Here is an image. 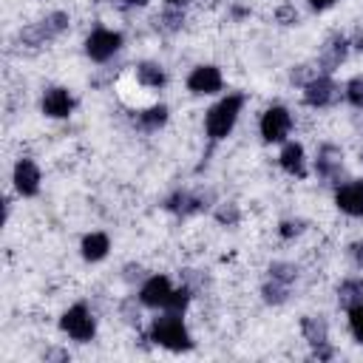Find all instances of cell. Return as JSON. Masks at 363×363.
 Instances as JSON below:
<instances>
[{
	"label": "cell",
	"instance_id": "1",
	"mask_svg": "<svg viewBox=\"0 0 363 363\" xmlns=\"http://www.w3.org/2000/svg\"><path fill=\"white\" fill-rule=\"evenodd\" d=\"M241 108H244V94H227L221 96L204 116V133L210 142H221L230 136V130L235 128L238 116H241Z\"/></svg>",
	"mask_w": 363,
	"mask_h": 363
},
{
	"label": "cell",
	"instance_id": "2",
	"mask_svg": "<svg viewBox=\"0 0 363 363\" xmlns=\"http://www.w3.org/2000/svg\"><path fill=\"white\" fill-rule=\"evenodd\" d=\"M150 340L156 346L170 349V352H187L193 346L190 332H187L182 315L179 312H167V309H162V315L153 318V323H150Z\"/></svg>",
	"mask_w": 363,
	"mask_h": 363
},
{
	"label": "cell",
	"instance_id": "3",
	"mask_svg": "<svg viewBox=\"0 0 363 363\" xmlns=\"http://www.w3.org/2000/svg\"><path fill=\"white\" fill-rule=\"evenodd\" d=\"M60 329L71 337V340H79V343H88L94 340L96 335V320H94V312L85 306V303H74L62 312L60 318Z\"/></svg>",
	"mask_w": 363,
	"mask_h": 363
},
{
	"label": "cell",
	"instance_id": "4",
	"mask_svg": "<svg viewBox=\"0 0 363 363\" xmlns=\"http://www.w3.org/2000/svg\"><path fill=\"white\" fill-rule=\"evenodd\" d=\"M258 130H261V139L275 145V142H284L292 130V113L284 108V105H272L261 113V122H258Z\"/></svg>",
	"mask_w": 363,
	"mask_h": 363
},
{
	"label": "cell",
	"instance_id": "5",
	"mask_svg": "<svg viewBox=\"0 0 363 363\" xmlns=\"http://www.w3.org/2000/svg\"><path fill=\"white\" fill-rule=\"evenodd\" d=\"M119 48H122V34L113 28H94L85 37V54L94 62H108Z\"/></svg>",
	"mask_w": 363,
	"mask_h": 363
},
{
	"label": "cell",
	"instance_id": "6",
	"mask_svg": "<svg viewBox=\"0 0 363 363\" xmlns=\"http://www.w3.org/2000/svg\"><path fill=\"white\" fill-rule=\"evenodd\" d=\"M340 99V88L329 74H315L306 85H303V102L309 108H329Z\"/></svg>",
	"mask_w": 363,
	"mask_h": 363
},
{
	"label": "cell",
	"instance_id": "7",
	"mask_svg": "<svg viewBox=\"0 0 363 363\" xmlns=\"http://www.w3.org/2000/svg\"><path fill=\"white\" fill-rule=\"evenodd\" d=\"M176 286L167 281V275H150L145 278V284L139 286V303L147 306V309H167L170 306V298H173Z\"/></svg>",
	"mask_w": 363,
	"mask_h": 363
},
{
	"label": "cell",
	"instance_id": "8",
	"mask_svg": "<svg viewBox=\"0 0 363 363\" xmlns=\"http://www.w3.org/2000/svg\"><path fill=\"white\" fill-rule=\"evenodd\" d=\"M68 14L65 11H54V14H48L45 20H40L37 26H31V28H26L23 31V40L28 43V45H45V43H51L54 37H60L65 28H68Z\"/></svg>",
	"mask_w": 363,
	"mask_h": 363
},
{
	"label": "cell",
	"instance_id": "9",
	"mask_svg": "<svg viewBox=\"0 0 363 363\" xmlns=\"http://www.w3.org/2000/svg\"><path fill=\"white\" fill-rule=\"evenodd\" d=\"M221 85H224V77H221L218 65H196V68L187 74V91L196 94V96L218 94Z\"/></svg>",
	"mask_w": 363,
	"mask_h": 363
},
{
	"label": "cell",
	"instance_id": "10",
	"mask_svg": "<svg viewBox=\"0 0 363 363\" xmlns=\"http://www.w3.org/2000/svg\"><path fill=\"white\" fill-rule=\"evenodd\" d=\"M11 182H14V190L20 196H37L40 193V182H43V173L37 167L34 159H17L14 170H11Z\"/></svg>",
	"mask_w": 363,
	"mask_h": 363
},
{
	"label": "cell",
	"instance_id": "11",
	"mask_svg": "<svg viewBox=\"0 0 363 363\" xmlns=\"http://www.w3.org/2000/svg\"><path fill=\"white\" fill-rule=\"evenodd\" d=\"M335 204L346 216H363V179L340 184L335 190Z\"/></svg>",
	"mask_w": 363,
	"mask_h": 363
},
{
	"label": "cell",
	"instance_id": "12",
	"mask_svg": "<svg viewBox=\"0 0 363 363\" xmlns=\"http://www.w3.org/2000/svg\"><path fill=\"white\" fill-rule=\"evenodd\" d=\"M343 170V156L335 145H323L315 156V173L323 179V182H335Z\"/></svg>",
	"mask_w": 363,
	"mask_h": 363
},
{
	"label": "cell",
	"instance_id": "13",
	"mask_svg": "<svg viewBox=\"0 0 363 363\" xmlns=\"http://www.w3.org/2000/svg\"><path fill=\"white\" fill-rule=\"evenodd\" d=\"M74 111V96L65 88H48L43 94V113L51 119H65Z\"/></svg>",
	"mask_w": 363,
	"mask_h": 363
},
{
	"label": "cell",
	"instance_id": "14",
	"mask_svg": "<svg viewBox=\"0 0 363 363\" xmlns=\"http://www.w3.org/2000/svg\"><path fill=\"white\" fill-rule=\"evenodd\" d=\"M349 54V43L343 37H332L323 48H320V57H318V68L320 74H332L335 68H340V62L346 60Z\"/></svg>",
	"mask_w": 363,
	"mask_h": 363
},
{
	"label": "cell",
	"instance_id": "15",
	"mask_svg": "<svg viewBox=\"0 0 363 363\" xmlns=\"http://www.w3.org/2000/svg\"><path fill=\"white\" fill-rule=\"evenodd\" d=\"M278 162H281V167L289 176H295V179H303L306 176V153H303V145L286 142L284 150H281V156H278Z\"/></svg>",
	"mask_w": 363,
	"mask_h": 363
},
{
	"label": "cell",
	"instance_id": "16",
	"mask_svg": "<svg viewBox=\"0 0 363 363\" xmlns=\"http://www.w3.org/2000/svg\"><path fill=\"white\" fill-rule=\"evenodd\" d=\"M164 207H167L170 213H179V216H193V213L204 210L207 204H204V196H196V193H187V190H176V193L164 201Z\"/></svg>",
	"mask_w": 363,
	"mask_h": 363
},
{
	"label": "cell",
	"instance_id": "17",
	"mask_svg": "<svg viewBox=\"0 0 363 363\" xmlns=\"http://www.w3.org/2000/svg\"><path fill=\"white\" fill-rule=\"evenodd\" d=\"M301 332H303V337H306V343H309L312 349L329 343V326H326V320H323L320 315H306V318L301 320Z\"/></svg>",
	"mask_w": 363,
	"mask_h": 363
},
{
	"label": "cell",
	"instance_id": "18",
	"mask_svg": "<svg viewBox=\"0 0 363 363\" xmlns=\"http://www.w3.org/2000/svg\"><path fill=\"white\" fill-rule=\"evenodd\" d=\"M108 250H111V238L105 235V233H88L85 238H82V244H79V252H82V258L85 261H102L105 255H108Z\"/></svg>",
	"mask_w": 363,
	"mask_h": 363
},
{
	"label": "cell",
	"instance_id": "19",
	"mask_svg": "<svg viewBox=\"0 0 363 363\" xmlns=\"http://www.w3.org/2000/svg\"><path fill=\"white\" fill-rule=\"evenodd\" d=\"M337 303L349 312L352 306L363 303V278H343L337 286Z\"/></svg>",
	"mask_w": 363,
	"mask_h": 363
},
{
	"label": "cell",
	"instance_id": "20",
	"mask_svg": "<svg viewBox=\"0 0 363 363\" xmlns=\"http://www.w3.org/2000/svg\"><path fill=\"white\" fill-rule=\"evenodd\" d=\"M136 82L145 88H162L167 82V74L159 62H139L136 65Z\"/></svg>",
	"mask_w": 363,
	"mask_h": 363
},
{
	"label": "cell",
	"instance_id": "21",
	"mask_svg": "<svg viewBox=\"0 0 363 363\" xmlns=\"http://www.w3.org/2000/svg\"><path fill=\"white\" fill-rule=\"evenodd\" d=\"M136 122H139L142 130H156V128H162V125L167 122V108H164V105H153V108H147V111H139Z\"/></svg>",
	"mask_w": 363,
	"mask_h": 363
},
{
	"label": "cell",
	"instance_id": "22",
	"mask_svg": "<svg viewBox=\"0 0 363 363\" xmlns=\"http://www.w3.org/2000/svg\"><path fill=\"white\" fill-rule=\"evenodd\" d=\"M261 295L267 303H284L289 298V284H284L278 278H267V284L261 286Z\"/></svg>",
	"mask_w": 363,
	"mask_h": 363
},
{
	"label": "cell",
	"instance_id": "23",
	"mask_svg": "<svg viewBox=\"0 0 363 363\" xmlns=\"http://www.w3.org/2000/svg\"><path fill=\"white\" fill-rule=\"evenodd\" d=\"M343 96H346V102H349V105L363 108V74H360V77H352V79L346 82Z\"/></svg>",
	"mask_w": 363,
	"mask_h": 363
},
{
	"label": "cell",
	"instance_id": "24",
	"mask_svg": "<svg viewBox=\"0 0 363 363\" xmlns=\"http://www.w3.org/2000/svg\"><path fill=\"white\" fill-rule=\"evenodd\" d=\"M269 278H278V281H284V284L292 286V281L298 278V269H295L292 264H286V261H275V264L269 267Z\"/></svg>",
	"mask_w": 363,
	"mask_h": 363
},
{
	"label": "cell",
	"instance_id": "25",
	"mask_svg": "<svg viewBox=\"0 0 363 363\" xmlns=\"http://www.w3.org/2000/svg\"><path fill=\"white\" fill-rule=\"evenodd\" d=\"M349 329H352V337L357 343H363V303L349 309Z\"/></svg>",
	"mask_w": 363,
	"mask_h": 363
},
{
	"label": "cell",
	"instance_id": "26",
	"mask_svg": "<svg viewBox=\"0 0 363 363\" xmlns=\"http://www.w3.org/2000/svg\"><path fill=\"white\" fill-rule=\"evenodd\" d=\"M182 23H184V14H182L176 6H170L167 11H162V28H164V31H179Z\"/></svg>",
	"mask_w": 363,
	"mask_h": 363
},
{
	"label": "cell",
	"instance_id": "27",
	"mask_svg": "<svg viewBox=\"0 0 363 363\" xmlns=\"http://www.w3.org/2000/svg\"><path fill=\"white\" fill-rule=\"evenodd\" d=\"M303 233V221L301 218H286V221H281V227H278V235L281 238H295V235H301Z\"/></svg>",
	"mask_w": 363,
	"mask_h": 363
},
{
	"label": "cell",
	"instance_id": "28",
	"mask_svg": "<svg viewBox=\"0 0 363 363\" xmlns=\"http://www.w3.org/2000/svg\"><path fill=\"white\" fill-rule=\"evenodd\" d=\"M275 20L284 23V26H292V23H298V9H295L292 3H284V6H278Z\"/></svg>",
	"mask_w": 363,
	"mask_h": 363
},
{
	"label": "cell",
	"instance_id": "29",
	"mask_svg": "<svg viewBox=\"0 0 363 363\" xmlns=\"http://www.w3.org/2000/svg\"><path fill=\"white\" fill-rule=\"evenodd\" d=\"M216 218H218L221 224H235V221H238V210H235V204H221V207L216 210Z\"/></svg>",
	"mask_w": 363,
	"mask_h": 363
},
{
	"label": "cell",
	"instance_id": "30",
	"mask_svg": "<svg viewBox=\"0 0 363 363\" xmlns=\"http://www.w3.org/2000/svg\"><path fill=\"white\" fill-rule=\"evenodd\" d=\"M352 258H354V264L363 269V241H357V244L352 247Z\"/></svg>",
	"mask_w": 363,
	"mask_h": 363
},
{
	"label": "cell",
	"instance_id": "31",
	"mask_svg": "<svg viewBox=\"0 0 363 363\" xmlns=\"http://www.w3.org/2000/svg\"><path fill=\"white\" fill-rule=\"evenodd\" d=\"M335 0H309V6L315 9V11H323V9H329Z\"/></svg>",
	"mask_w": 363,
	"mask_h": 363
},
{
	"label": "cell",
	"instance_id": "32",
	"mask_svg": "<svg viewBox=\"0 0 363 363\" xmlns=\"http://www.w3.org/2000/svg\"><path fill=\"white\" fill-rule=\"evenodd\" d=\"M119 3H122V6H145L147 0H119Z\"/></svg>",
	"mask_w": 363,
	"mask_h": 363
},
{
	"label": "cell",
	"instance_id": "33",
	"mask_svg": "<svg viewBox=\"0 0 363 363\" xmlns=\"http://www.w3.org/2000/svg\"><path fill=\"white\" fill-rule=\"evenodd\" d=\"M170 6H182V3H187V0H167Z\"/></svg>",
	"mask_w": 363,
	"mask_h": 363
},
{
	"label": "cell",
	"instance_id": "34",
	"mask_svg": "<svg viewBox=\"0 0 363 363\" xmlns=\"http://www.w3.org/2000/svg\"><path fill=\"white\" fill-rule=\"evenodd\" d=\"M360 159H363V150H360Z\"/></svg>",
	"mask_w": 363,
	"mask_h": 363
}]
</instances>
